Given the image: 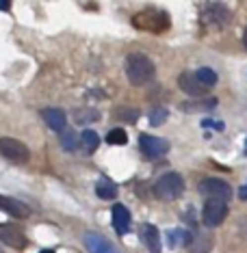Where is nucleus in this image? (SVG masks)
<instances>
[{
  "label": "nucleus",
  "instance_id": "cd10ccee",
  "mask_svg": "<svg viewBox=\"0 0 247 253\" xmlns=\"http://www.w3.org/2000/svg\"><path fill=\"white\" fill-rule=\"evenodd\" d=\"M239 197L243 199V201L247 199V186H243V188H241V191H239Z\"/></svg>",
  "mask_w": 247,
  "mask_h": 253
},
{
  "label": "nucleus",
  "instance_id": "f8f14e48",
  "mask_svg": "<svg viewBox=\"0 0 247 253\" xmlns=\"http://www.w3.org/2000/svg\"><path fill=\"white\" fill-rule=\"evenodd\" d=\"M42 117H44V122H46V126H48L50 130L59 132V134L63 130H67V115L63 113L61 108H44Z\"/></svg>",
  "mask_w": 247,
  "mask_h": 253
},
{
  "label": "nucleus",
  "instance_id": "412c9836",
  "mask_svg": "<svg viewBox=\"0 0 247 253\" xmlns=\"http://www.w3.org/2000/svg\"><path fill=\"white\" fill-rule=\"evenodd\" d=\"M100 119V113L96 111V108H78L76 113H74V122L78 126H87L91 122H98Z\"/></svg>",
  "mask_w": 247,
  "mask_h": 253
},
{
  "label": "nucleus",
  "instance_id": "f257e3e1",
  "mask_svg": "<svg viewBox=\"0 0 247 253\" xmlns=\"http://www.w3.org/2000/svg\"><path fill=\"white\" fill-rule=\"evenodd\" d=\"M126 76H128V80L133 84L141 87V84H148L154 80V76H156V67H154L150 56L135 52V54L126 56Z\"/></svg>",
  "mask_w": 247,
  "mask_h": 253
},
{
  "label": "nucleus",
  "instance_id": "dca6fc26",
  "mask_svg": "<svg viewBox=\"0 0 247 253\" xmlns=\"http://www.w3.org/2000/svg\"><path fill=\"white\" fill-rule=\"evenodd\" d=\"M85 245H87V249L91 253H117L115 247L100 234H87L85 236Z\"/></svg>",
  "mask_w": 247,
  "mask_h": 253
},
{
  "label": "nucleus",
  "instance_id": "a878e982",
  "mask_svg": "<svg viewBox=\"0 0 247 253\" xmlns=\"http://www.w3.org/2000/svg\"><path fill=\"white\" fill-rule=\"evenodd\" d=\"M117 117H119V119H124V122H135V119L139 117V113H137L135 108H124V111H119V113H117Z\"/></svg>",
  "mask_w": 247,
  "mask_h": 253
},
{
  "label": "nucleus",
  "instance_id": "7ed1b4c3",
  "mask_svg": "<svg viewBox=\"0 0 247 253\" xmlns=\"http://www.w3.org/2000/svg\"><path fill=\"white\" fill-rule=\"evenodd\" d=\"M199 195H204L206 199H217V201H230L232 197V188H230L228 182L219 180V177H206V180L199 182L198 186Z\"/></svg>",
  "mask_w": 247,
  "mask_h": 253
},
{
  "label": "nucleus",
  "instance_id": "c756f323",
  "mask_svg": "<svg viewBox=\"0 0 247 253\" xmlns=\"http://www.w3.org/2000/svg\"><path fill=\"white\" fill-rule=\"evenodd\" d=\"M243 42H245V45H247V28H245V33H243Z\"/></svg>",
  "mask_w": 247,
  "mask_h": 253
},
{
  "label": "nucleus",
  "instance_id": "2eb2a0df",
  "mask_svg": "<svg viewBox=\"0 0 247 253\" xmlns=\"http://www.w3.org/2000/svg\"><path fill=\"white\" fill-rule=\"evenodd\" d=\"M187 247L191 253H208L212 249V236L208 232H195Z\"/></svg>",
  "mask_w": 247,
  "mask_h": 253
},
{
  "label": "nucleus",
  "instance_id": "1a4fd4ad",
  "mask_svg": "<svg viewBox=\"0 0 247 253\" xmlns=\"http://www.w3.org/2000/svg\"><path fill=\"white\" fill-rule=\"evenodd\" d=\"M230 18V11L223 7L221 2H210L208 7L202 11V22L204 24H212V26H221L226 24Z\"/></svg>",
  "mask_w": 247,
  "mask_h": 253
},
{
  "label": "nucleus",
  "instance_id": "4468645a",
  "mask_svg": "<svg viewBox=\"0 0 247 253\" xmlns=\"http://www.w3.org/2000/svg\"><path fill=\"white\" fill-rule=\"evenodd\" d=\"M178 87L185 91V93L193 95V97L204 95V87L199 84V80H198V76H195V72H182L180 78H178Z\"/></svg>",
  "mask_w": 247,
  "mask_h": 253
},
{
  "label": "nucleus",
  "instance_id": "423d86ee",
  "mask_svg": "<svg viewBox=\"0 0 247 253\" xmlns=\"http://www.w3.org/2000/svg\"><path fill=\"white\" fill-rule=\"evenodd\" d=\"M158 20H167V15L160 13L156 9H148V11H143V13L135 15V26L143 28V31L158 33V31H163V28H167V22H158Z\"/></svg>",
  "mask_w": 247,
  "mask_h": 253
},
{
  "label": "nucleus",
  "instance_id": "4be33fe9",
  "mask_svg": "<svg viewBox=\"0 0 247 253\" xmlns=\"http://www.w3.org/2000/svg\"><path fill=\"white\" fill-rule=\"evenodd\" d=\"M217 106L215 97H204V100H191L182 104V111H208V108Z\"/></svg>",
  "mask_w": 247,
  "mask_h": 253
},
{
  "label": "nucleus",
  "instance_id": "0eeeda50",
  "mask_svg": "<svg viewBox=\"0 0 247 253\" xmlns=\"http://www.w3.org/2000/svg\"><path fill=\"white\" fill-rule=\"evenodd\" d=\"M139 147L148 158H160L169 152V143L152 134H139Z\"/></svg>",
  "mask_w": 247,
  "mask_h": 253
},
{
  "label": "nucleus",
  "instance_id": "aec40b11",
  "mask_svg": "<svg viewBox=\"0 0 247 253\" xmlns=\"http://www.w3.org/2000/svg\"><path fill=\"white\" fill-rule=\"evenodd\" d=\"M167 240H169V247H180V245H189L191 240V232L189 229H169L167 232Z\"/></svg>",
  "mask_w": 247,
  "mask_h": 253
},
{
  "label": "nucleus",
  "instance_id": "6e6552de",
  "mask_svg": "<svg viewBox=\"0 0 247 253\" xmlns=\"http://www.w3.org/2000/svg\"><path fill=\"white\" fill-rule=\"evenodd\" d=\"M0 243L7 247H13V249H24L28 245V240L18 227L9 225V223H2V225H0Z\"/></svg>",
  "mask_w": 247,
  "mask_h": 253
},
{
  "label": "nucleus",
  "instance_id": "b1692460",
  "mask_svg": "<svg viewBox=\"0 0 247 253\" xmlns=\"http://www.w3.org/2000/svg\"><path fill=\"white\" fill-rule=\"evenodd\" d=\"M106 143H111V145H126L128 143V134H126L124 128H113L106 134Z\"/></svg>",
  "mask_w": 247,
  "mask_h": 253
},
{
  "label": "nucleus",
  "instance_id": "c85d7f7f",
  "mask_svg": "<svg viewBox=\"0 0 247 253\" xmlns=\"http://www.w3.org/2000/svg\"><path fill=\"white\" fill-rule=\"evenodd\" d=\"M39 253H54V249H42Z\"/></svg>",
  "mask_w": 247,
  "mask_h": 253
},
{
  "label": "nucleus",
  "instance_id": "bb28decb",
  "mask_svg": "<svg viewBox=\"0 0 247 253\" xmlns=\"http://www.w3.org/2000/svg\"><path fill=\"white\" fill-rule=\"evenodd\" d=\"M9 9H11L9 0H0V11H9Z\"/></svg>",
  "mask_w": 247,
  "mask_h": 253
},
{
  "label": "nucleus",
  "instance_id": "f3484780",
  "mask_svg": "<svg viewBox=\"0 0 247 253\" xmlns=\"http://www.w3.org/2000/svg\"><path fill=\"white\" fill-rule=\"evenodd\" d=\"M96 195L100 199H115L117 197V186H115V182L102 177V180H98V184H96Z\"/></svg>",
  "mask_w": 247,
  "mask_h": 253
},
{
  "label": "nucleus",
  "instance_id": "20e7f679",
  "mask_svg": "<svg viewBox=\"0 0 247 253\" xmlns=\"http://www.w3.org/2000/svg\"><path fill=\"white\" fill-rule=\"evenodd\" d=\"M0 156H4L11 163H28L31 152L22 141L11 139V136H2L0 139Z\"/></svg>",
  "mask_w": 247,
  "mask_h": 253
},
{
  "label": "nucleus",
  "instance_id": "6ab92c4d",
  "mask_svg": "<svg viewBox=\"0 0 247 253\" xmlns=\"http://www.w3.org/2000/svg\"><path fill=\"white\" fill-rule=\"evenodd\" d=\"M80 145L87 154H94L98 145H100V136L96 134L94 130H83V134H80Z\"/></svg>",
  "mask_w": 247,
  "mask_h": 253
},
{
  "label": "nucleus",
  "instance_id": "393cba45",
  "mask_svg": "<svg viewBox=\"0 0 247 253\" xmlns=\"http://www.w3.org/2000/svg\"><path fill=\"white\" fill-rule=\"evenodd\" d=\"M167 117H169L167 108H156V111L150 113V124L152 126H163L165 122H167Z\"/></svg>",
  "mask_w": 247,
  "mask_h": 253
},
{
  "label": "nucleus",
  "instance_id": "7c9ffc66",
  "mask_svg": "<svg viewBox=\"0 0 247 253\" xmlns=\"http://www.w3.org/2000/svg\"><path fill=\"white\" fill-rule=\"evenodd\" d=\"M0 253H2V249H0Z\"/></svg>",
  "mask_w": 247,
  "mask_h": 253
},
{
  "label": "nucleus",
  "instance_id": "9d476101",
  "mask_svg": "<svg viewBox=\"0 0 247 253\" xmlns=\"http://www.w3.org/2000/svg\"><path fill=\"white\" fill-rule=\"evenodd\" d=\"M111 212H113V227H115V232H117L119 236L128 234L130 232V223H133L130 210L126 208L124 204H115Z\"/></svg>",
  "mask_w": 247,
  "mask_h": 253
},
{
  "label": "nucleus",
  "instance_id": "a211bd4d",
  "mask_svg": "<svg viewBox=\"0 0 247 253\" xmlns=\"http://www.w3.org/2000/svg\"><path fill=\"white\" fill-rule=\"evenodd\" d=\"M61 147L65 149V152H74V149H78L80 147V136L72 128L63 130L61 132Z\"/></svg>",
  "mask_w": 247,
  "mask_h": 253
},
{
  "label": "nucleus",
  "instance_id": "39448f33",
  "mask_svg": "<svg viewBox=\"0 0 247 253\" xmlns=\"http://www.w3.org/2000/svg\"><path fill=\"white\" fill-rule=\"evenodd\" d=\"M228 214V204L226 201H217V199H206L204 212H202V221L206 227H219L223 223V218Z\"/></svg>",
  "mask_w": 247,
  "mask_h": 253
},
{
  "label": "nucleus",
  "instance_id": "f03ea898",
  "mask_svg": "<svg viewBox=\"0 0 247 253\" xmlns=\"http://www.w3.org/2000/svg\"><path fill=\"white\" fill-rule=\"evenodd\" d=\"M185 193V180L180 173H165L158 177L156 186H154V195L163 201H174Z\"/></svg>",
  "mask_w": 247,
  "mask_h": 253
},
{
  "label": "nucleus",
  "instance_id": "5701e85b",
  "mask_svg": "<svg viewBox=\"0 0 247 253\" xmlns=\"http://www.w3.org/2000/svg\"><path fill=\"white\" fill-rule=\"evenodd\" d=\"M195 76H198L202 87H210V84L217 83V74H215V70H210V67H199V70L195 72Z\"/></svg>",
  "mask_w": 247,
  "mask_h": 253
},
{
  "label": "nucleus",
  "instance_id": "9b49d317",
  "mask_svg": "<svg viewBox=\"0 0 247 253\" xmlns=\"http://www.w3.org/2000/svg\"><path fill=\"white\" fill-rule=\"evenodd\" d=\"M139 238L143 240V245L148 247L150 253H163V247H160V234L152 223H143L141 229H139Z\"/></svg>",
  "mask_w": 247,
  "mask_h": 253
},
{
  "label": "nucleus",
  "instance_id": "ddd939ff",
  "mask_svg": "<svg viewBox=\"0 0 247 253\" xmlns=\"http://www.w3.org/2000/svg\"><path fill=\"white\" fill-rule=\"evenodd\" d=\"M0 210H4L7 214L15 216V218H28L31 216V208L20 199H13V197H2L0 195Z\"/></svg>",
  "mask_w": 247,
  "mask_h": 253
}]
</instances>
